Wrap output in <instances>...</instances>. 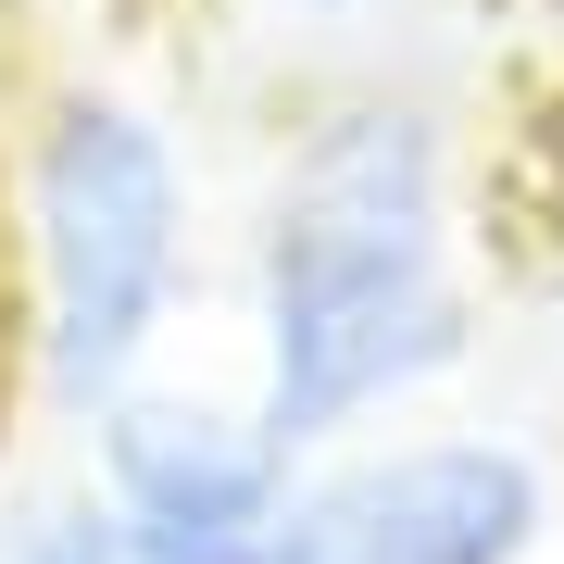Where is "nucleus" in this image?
<instances>
[{"mask_svg":"<svg viewBox=\"0 0 564 564\" xmlns=\"http://www.w3.org/2000/svg\"><path fill=\"white\" fill-rule=\"evenodd\" d=\"M314 464L263 426V402H214V389H126L113 414H88V489L163 552H202V540H263L289 514Z\"/></svg>","mask_w":564,"mask_h":564,"instance_id":"obj_4","label":"nucleus"},{"mask_svg":"<svg viewBox=\"0 0 564 564\" xmlns=\"http://www.w3.org/2000/svg\"><path fill=\"white\" fill-rule=\"evenodd\" d=\"M276 527L302 564H552L564 477L502 426H426L326 452Z\"/></svg>","mask_w":564,"mask_h":564,"instance_id":"obj_3","label":"nucleus"},{"mask_svg":"<svg viewBox=\"0 0 564 564\" xmlns=\"http://www.w3.org/2000/svg\"><path fill=\"white\" fill-rule=\"evenodd\" d=\"M477 302L452 263L440 113L351 101L289 139L251 214V402L302 464L351 452L377 414L426 402L464 364Z\"/></svg>","mask_w":564,"mask_h":564,"instance_id":"obj_1","label":"nucleus"},{"mask_svg":"<svg viewBox=\"0 0 564 564\" xmlns=\"http://www.w3.org/2000/svg\"><path fill=\"white\" fill-rule=\"evenodd\" d=\"M0 564H139V527L76 477V489H39V502L0 514Z\"/></svg>","mask_w":564,"mask_h":564,"instance_id":"obj_5","label":"nucleus"},{"mask_svg":"<svg viewBox=\"0 0 564 564\" xmlns=\"http://www.w3.org/2000/svg\"><path fill=\"white\" fill-rule=\"evenodd\" d=\"M188 289V163L139 101H63L25 151V351L63 414H113L151 377Z\"/></svg>","mask_w":564,"mask_h":564,"instance_id":"obj_2","label":"nucleus"}]
</instances>
